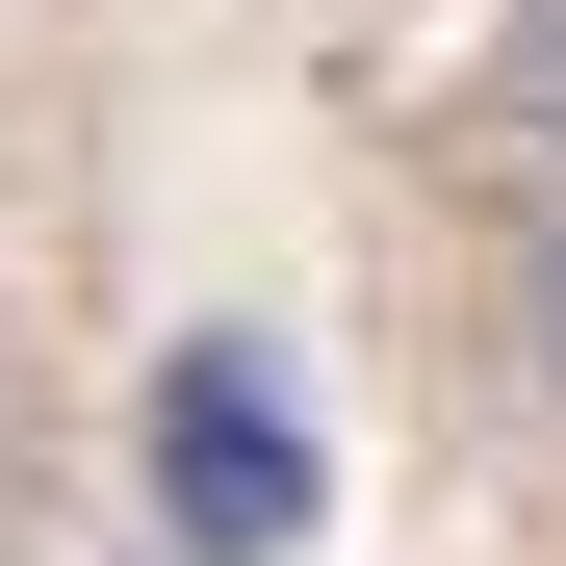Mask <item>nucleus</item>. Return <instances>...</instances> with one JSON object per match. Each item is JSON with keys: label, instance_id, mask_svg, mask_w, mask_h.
I'll list each match as a JSON object with an SVG mask.
<instances>
[{"label": "nucleus", "instance_id": "obj_1", "mask_svg": "<svg viewBox=\"0 0 566 566\" xmlns=\"http://www.w3.org/2000/svg\"><path fill=\"white\" fill-rule=\"evenodd\" d=\"M155 541L180 566H283L310 541V387L258 335H180L155 360Z\"/></svg>", "mask_w": 566, "mask_h": 566}, {"label": "nucleus", "instance_id": "obj_2", "mask_svg": "<svg viewBox=\"0 0 566 566\" xmlns=\"http://www.w3.org/2000/svg\"><path fill=\"white\" fill-rule=\"evenodd\" d=\"M490 77H515V129H566V0H515V52H490Z\"/></svg>", "mask_w": 566, "mask_h": 566}, {"label": "nucleus", "instance_id": "obj_3", "mask_svg": "<svg viewBox=\"0 0 566 566\" xmlns=\"http://www.w3.org/2000/svg\"><path fill=\"white\" fill-rule=\"evenodd\" d=\"M515 335H541V387H566V207H541V258H515Z\"/></svg>", "mask_w": 566, "mask_h": 566}]
</instances>
